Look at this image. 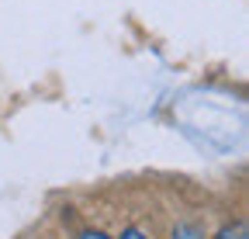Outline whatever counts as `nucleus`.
Here are the masks:
<instances>
[{"label":"nucleus","instance_id":"nucleus-3","mask_svg":"<svg viewBox=\"0 0 249 239\" xmlns=\"http://www.w3.org/2000/svg\"><path fill=\"white\" fill-rule=\"evenodd\" d=\"M121 239H149V236H145L142 229H135V225H128V229H124V232H121Z\"/></svg>","mask_w":249,"mask_h":239},{"label":"nucleus","instance_id":"nucleus-2","mask_svg":"<svg viewBox=\"0 0 249 239\" xmlns=\"http://www.w3.org/2000/svg\"><path fill=\"white\" fill-rule=\"evenodd\" d=\"M218 239H246V225H225L218 232Z\"/></svg>","mask_w":249,"mask_h":239},{"label":"nucleus","instance_id":"nucleus-1","mask_svg":"<svg viewBox=\"0 0 249 239\" xmlns=\"http://www.w3.org/2000/svg\"><path fill=\"white\" fill-rule=\"evenodd\" d=\"M173 239H204V232L197 225H177L173 229Z\"/></svg>","mask_w":249,"mask_h":239},{"label":"nucleus","instance_id":"nucleus-4","mask_svg":"<svg viewBox=\"0 0 249 239\" xmlns=\"http://www.w3.org/2000/svg\"><path fill=\"white\" fill-rule=\"evenodd\" d=\"M80 239H107L101 229H87V232H80Z\"/></svg>","mask_w":249,"mask_h":239}]
</instances>
